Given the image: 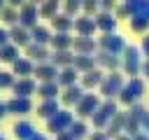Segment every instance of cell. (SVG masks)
<instances>
[{"label":"cell","instance_id":"obj_22","mask_svg":"<svg viewBox=\"0 0 149 140\" xmlns=\"http://www.w3.org/2000/svg\"><path fill=\"white\" fill-rule=\"evenodd\" d=\"M5 114H7V105H2V103H0V119H2Z\"/></svg>","mask_w":149,"mask_h":140},{"label":"cell","instance_id":"obj_17","mask_svg":"<svg viewBox=\"0 0 149 140\" xmlns=\"http://www.w3.org/2000/svg\"><path fill=\"white\" fill-rule=\"evenodd\" d=\"M51 42H54V47H58V49H65V47H70V42H72V40H70V35H65V33H58V35H56Z\"/></svg>","mask_w":149,"mask_h":140},{"label":"cell","instance_id":"obj_23","mask_svg":"<svg viewBox=\"0 0 149 140\" xmlns=\"http://www.w3.org/2000/svg\"><path fill=\"white\" fill-rule=\"evenodd\" d=\"M30 140H47V138H44V135H42V133H35V135H33V138H30Z\"/></svg>","mask_w":149,"mask_h":140},{"label":"cell","instance_id":"obj_15","mask_svg":"<svg viewBox=\"0 0 149 140\" xmlns=\"http://www.w3.org/2000/svg\"><path fill=\"white\" fill-rule=\"evenodd\" d=\"M33 40L37 42V44H44V42H49V30L47 28H33Z\"/></svg>","mask_w":149,"mask_h":140},{"label":"cell","instance_id":"obj_7","mask_svg":"<svg viewBox=\"0 0 149 140\" xmlns=\"http://www.w3.org/2000/svg\"><path fill=\"white\" fill-rule=\"evenodd\" d=\"M12 65H14V72H19V75H23V77H28L30 72H35V68H33V63H30L28 58H16Z\"/></svg>","mask_w":149,"mask_h":140},{"label":"cell","instance_id":"obj_13","mask_svg":"<svg viewBox=\"0 0 149 140\" xmlns=\"http://www.w3.org/2000/svg\"><path fill=\"white\" fill-rule=\"evenodd\" d=\"M28 56H30V58H40V61L47 58V49H44V44H37V42L30 44V47H28Z\"/></svg>","mask_w":149,"mask_h":140},{"label":"cell","instance_id":"obj_20","mask_svg":"<svg viewBox=\"0 0 149 140\" xmlns=\"http://www.w3.org/2000/svg\"><path fill=\"white\" fill-rule=\"evenodd\" d=\"M2 16H5V21H7V23H14V21L19 19V16H16V12H9V9H7Z\"/></svg>","mask_w":149,"mask_h":140},{"label":"cell","instance_id":"obj_8","mask_svg":"<svg viewBox=\"0 0 149 140\" xmlns=\"http://www.w3.org/2000/svg\"><path fill=\"white\" fill-rule=\"evenodd\" d=\"M16 56H19L16 44H5V47H0V58H2V61L14 63V61H16Z\"/></svg>","mask_w":149,"mask_h":140},{"label":"cell","instance_id":"obj_14","mask_svg":"<svg viewBox=\"0 0 149 140\" xmlns=\"http://www.w3.org/2000/svg\"><path fill=\"white\" fill-rule=\"evenodd\" d=\"M51 61H54V65H56V63H58V65H70V63H72V56H70L65 49H58Z\"/></svg>","mask_w":149,"mask_h":140},{"label":"cell","instance_id":"obj_9","mask_svg":"<svg viewBox=\"0 0 149 140\" xmlns=\"http://www.w3.org/2000/svg\"><path fill=\"white\" fill-rule=\"evenodd\" d=\"M74 79H77V72H74L72 68H65V70L58 75V84H63V86H72Z\"/></svg>","mask_w":149,"mask_h":140},{"label":"cell","instance_id":"obj_18","mask_svg":"<svg viewBox=\"0 0 149 140\" xmlns=\"http://www.w3.org/2000/svg\"><path fill=\"white\" fill-rule=\"evenodd\" d=\"M35 16H37V14H35V9H30V7H26V9L21 12V21H23L26 26L35 23Z\"/></svg>","mask_w":149,"mask_h":140},{"label":"cell","instance_id":"obj_19","mask_svg":"<svg viewBox=\"0 0 149 140\" xmlns=\"http://www.w3.org/2000/svg\"><path fill=\"white\" fill-rule=\"evenodd\" d=\"M0 86H2V89L14 86V77H12V72H0Z\"/></svg>","mask_w":149,"mask_h":140},{"label":"cell","instance_id":"obj_3","mask_svg":"<svg viewBox=\"0 0 149 140\" xmlns=\"http://www.w3.org/2000/svg\"><path fill=\"white\" fill-rule=\"evenodd\" d=\"M14 135H16L19 140H30V138L35 135V128H33L30 121H16V124H14Z\"/></svg>","mask_w":149,"mask_h":140},{"label":"cell","instance_id":"obj_5","mask_svg":"<svg viewBox=\"0 0 149 140\" xmlns=\"http://www.w3.org/2000/svg\"><path fill=\"white\" fill-rule=\"evenodd\" d=\"M14 91H16V96H23V98H28V96L35 91V84H33L28 77H23V79L14 82Z\"/></svg>","mask_w":149,"mask_h":140},{"label":"cell","instance_id":"obj_6","mask_svg":"<svg viewBox=\"0 0 149 140\" xmlns=\"http://www.w3.org/2000/svg\"><path fill=\"white\" fill-rule=\"evenodd\" d=\"M35 75L40 77V79H44V82H56V65H37L35 68Z\"/></svg>","mask_w":149,"mask_h":140},{"label":"cell","instance_id":"obj_24","mask_svg":"<svg viewBox=\"0 0 149 140\" xmlns=\"http://www.w3.org/2000/svg\"><path fill=\"white\" fill-rule=\"evenodd\" d=\"M0 140H5V138H2V135H0Z\"/></svg>","mask_w":149,"mask_h":140},{"label":"cell","instance_id":"obj_2","mask_svg":"<svg viewBox=\"0 0 149 140\" xmlns=\"http://www.w3.org/2000/svg\"><path fill=\"white\" fill-rule=\"evenodd\" d=\"M7 112H12V114H26V112H30V100L23 98V96H16V98H12L7 103Z\"/></svg>","mask_w":149,"mask_h":140},{"label":"cell","instance_id":"obj_10","mask_svg":"<svg viewBox=\"0 0 149 140\" xmlns=\"http://www.w3.org/2000/svg\"><path fill=\"white\" fill-rule=\"evenodd\" d=\"M79 93H81V91H79L77 86H68V89H65V96H63V103H65V105L79 103V100H81V96H79Z\"/></svg>","mask_w":149,"mask_h":140},{"label":"cell","instance_id":"obj_12","mask_svg":"<svg viewBox=\"0 0 149 140\" xmlns=\"http://www.w3.org/2000/svg\"><path fill=\"white\" fill-rule=\"evenodd\" d=\"M40 93H42V98H56V93H58L56 82H44V84L40 86Z\"/></svg>","mask_w":149,"mask_h":140},{"label":"cell","instance_id":"obj_4","mask_svg":"<svg viewBox=\"0 0 149 140\" xmlns=\"http://www.w3.org/2000/svg\"><path fill=\"white\" fill-rule=\"evenodd\" d=\"M56 112H58V103H56V98H44V103H42L40 110H37V114L44 117V119H51Z\"/></svg>","mask_w":149,"mask_h":140},{"label":"cell","instance_id":"obj_1","mask_svg":"<svg viewBox=\"0 0 149 140\" xmlns=\"http://www.w3.org/2000/svg\"><path fill=\"white\" fill-rule=\"evenodd\" d=\"M72 124V117H70V112H65V110H58L51 119H49V131L51 133H63L68 126Z\"/></svg>","mask_w":149,"mask_h":140},{"label":"cell","instance_id":"obj_21","mask_svg":"<svg viewBox=\"0 0 149 140\" xmlns=\"http://www.w3.org/2000/svg\"><path fill=\"white\" fill-rule=\"evenodd\" d=\"M7 37H9V33L0 28V47H5V44H7Z\"/></svg>","mask_w":149,"mask_h":140},{"label":"cell","instance_id":"obj_11","mask_svg":"<svg viewBox=\"0 0 149 140\" xmlns=\"http://www.w3.org/2000/svg\"><path fill=\"white\" fill-rule=\"evenodd\" d=\"M95 110V98L93 96H86L79 100V114H91Z\"/></svg>","mask_w":149,"mask_h":140},{"label":"cell","instance_id":"obj_16","mask_svg":"<svg viewBox=\"0 0 149 140\" xmlns=\"http://www.w3.org/2000/svg\"><path fill=\"white\" fill-rule=\"evenodd\" d=\"M9 35H12L14 44H26V42H28V33H26L23 28H14V30H12Z\"/></svg>","mask_w":149,"mask_h":140}]
</instances>
